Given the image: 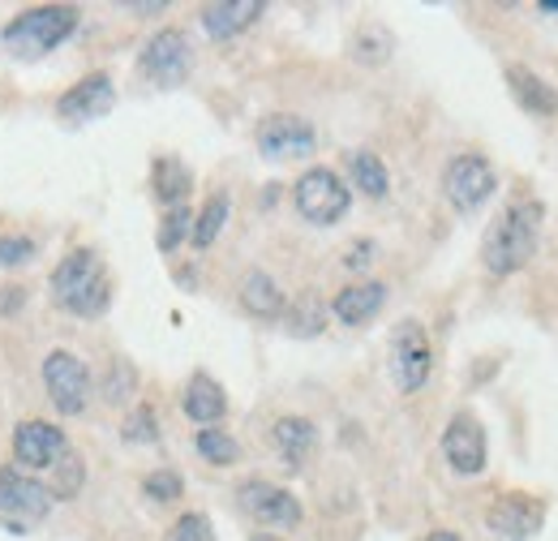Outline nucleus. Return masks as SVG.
I'll return each mask as SVG.
<instances>
[{
    "label": "nucleus",
    "mask_w": 558,
    "mask_h": 541,
    "mask_svg": "<svg viewBox=\"0 0 558 541\" xmlns=\"http://www.w3.org/2000/svg\"><path fill=\"white\" fill-rule=\"evenodd\" d=\"M236 498H241V512L250 520L267 525V529H296L301 525V498L292 490L276 485V481H258L254 477V481H245L236 490Z\"/></svg>",
    "instance_id": "9d476101"
},
{
    "label": "nucleus",
    "mask_w": 558,
    "mask_h": 541,
    "mask_svg": "<svg viewBox=\"0 0 558 541\" xmlns=\"http://www.w3.org/2000/svg\"><path fill=\"white\" fill-rule=\"evenodd\" d=\"M26 305V288H0V314H17Z\"/></svg>",
    "instance_id": "c9c22d12"
},
{
    "label": "nucleus",
    "mask_w": 558,
    "mask_h": 541,
    "mask_svg": "<svg viewBox=\"0 0 558 541\" xmlns=\"http://www.w3.org/2000/svg\"><path fill=\"white\" fill-rule=\"evenodd\" d=\"M383 305H387V284L365 279V284H352V288H344V292L331 301V314H336L344 327H361V323H369V318H374Z\"/></svg>",
    "instance_id": "6ab92c4d"
},
{
    "label": "nucleus",
    "mask_w": 558,
    "mask_h": 541,
    "mask_svg": "<svg viewBox=\"0 0 558 541\" xmlns=\"http://www.w3.org/2000/svg\"><path fill=\"white\" fill-rule=\"evenodd\" d=\"M112 104H117V86H112V77H108V73H90V77H82L77 86H70V91L61 95L57 112H61V121L82 125V121H99V117H108Z\"/></svg>",
    "instance_id": "2eb2a0df"
},
{
    "label": "nucleus",
    "mask_w": 558,
    "mask_h": 541,
    "mask_svg": "<svg viewBox=\"0 0 558 541\" xmlns=\"http://www.w3.org/2000/svg\"><path fill=\"white\" fill-rule=\"evenodd\" d=\"M168 541H215V533H210V520L203 512H185V516L168 529Z\"/></svg>",
    "instance_id": "2f4dec72"
},
{
    "label": "nucleus",
    "mask_w": 558,
    "mask_h": 541,
    "mask_svg": "<svg viewBox=\"0 0 558 541\" xmlns=\"http://www.w3.org/2000/svg\"><path fill=\"white\" fill-rule=\"evenodd\" d=\"M134 387H138V374H134V365H130V361H117V365L108 370V383H104V400H108V405H121V400H130V396H134Z\"/></svg>",
    "instance_id": "c85d7f7f"
},
{
    "label": "nucleus",
    "mask_w": 558,
    "mask_h": 541,
    "mask_svg": "<svg viewBox=\"0 0 558 541\" xmlns=\"http://www.w3.org/2000/svg\"><path fill=\"white\" fill-rule=\"evenodd\" d=\"M498 190V172L486 155L469 151V155H456L442 172V199L456 206L460 215H473L477 206H486Z\"/></svg>",
    "instance_id": "39448f33"
},
{
    "label": "nucleus",
    "mask_w": 558,
    "mask_h": 541,
    "mask_svg": "<svg viewBox=\"0 0 558 541\" xmlns=\"http://www.w3.org/2000/svg\"><path fill=\"white\" fill-rule=\"evenodd\" d=\"M52 473H57L52 498H73V494L82 490V465H77V456H73V452L61 460V465H57V469H52Z\"/></svg>",
    "instance_id": "473e14b6"
},
{
    "label": "nucleus",
    "mask_w": 558,
    "mask_h": 541,
    "mask_svg": "<svg viewBox=\"0 0 558 541\" xmlns=\"http://www.w3.org/2000/svg\"><path fill=\"white\" fill-rule=\"evenodd\" d=\"M542 224H546V206L537 199H520V203L502 206L498 219L486 228V241H482V267L489 275H515L537 259V245H542Z\"/></svg>",
    "instance_id": "f257e3e1"
},
{
    "label": "nucleus",
    "mask_w": 558,
    "mask_h": 541,
    "mask_svg": "<svg viewBox=\"0 0 558 541\" xmlns=\"http://www.w3.org/2000/svg\"><path fill=\"white\" fill-rule=\"evenodd\" d=\"M44 387H48L52 405L61 408L65 417L86 412V400H90V374H86L82 357H73V352H65V348L48 352V357H44Z\"/></svg>",
    "instance_id": "1a4fd4ad"
},
{
    "label": "nucleus",
    "mask_w": 558,
    "mask_h": 541,
    "mask_svg": "<svg viewBox=\"0 0 558 541\" xmlns=\"http://www.w3.org/2000/svg\"><path fill=\"white\" fill-rule=\"evenodd\" d=\"M263 17V0H223V4H207L203 9V31L210 39H236L241 31H250Z\"/></svg>",
    "instance_id": "a211bd4d"
},
{
    "label": "nucleus",
    "mask_w": 558,
    "mask_h": 541,
    "mask_svg": "<svg viewBox=\"0 0 558 541\" xmlns=\"http://www.w3.org/2000/svg\"><path fill=\"white\" fill-rule=\"evenodd\" d=\"M181 408H185V417H190V421H198V425H215V421L228 412V396H223V387H219L210 374H194V378L185 383Z\"/></svg>",
    "instance_id": "412c9836"
},
{
    "label": "nucleus",
    "mask_w": 558,
    "mask_h": 541,
    "mask_svg": "<svg viewBox=\"0 0 558 541\" xmlns=\"http://www.w3.org/2000/svg\"><path fill=\"white\" fill-rule=\"evenodd\" d=\"M271 438L288 469H305V460L318 452V425L310 417H279L271 425Z\"/></svg>",
    "instance_id": "f3484780"
},
{
    "label": "nucleus",
    "mask_w": 558,
    "mask_h": 541,
    "mask_svg": "<svg viewBox=\"0 0 558 541\" xmlns=\"http://www.w3.org/2000/svg\"><path fill=\"white\" fill-rule=\"evenodd\" d=\"M73 31H77V9L73 4H44V9H26L13 22H4L0 44L22 61H39L52 48H61Z\"/></svg>",
    "instance_id": "7ed1b4c3"
},
{
    "label": "nucleus",
    "mask_w": 558,
    "mask_h": 541,
    "mask_svg": "<svg viewBox=\"0 0 558 541\" xmlns=\"http://www.w3.org/2000/svg\"><path fill=\"white\" fill-rule=\"evenodd\" d=\"M190 228H194V215H190V206H172L168 215H163V224H159V237H155V245L163 250V254H172L185 237H190Z\"/></svg>",
    "instance_id": "cd10ccee"
},
{
    "label": "nucleus",
    "mask_w": 558,
    "mask_h": 541,
    "mask_svg": "<svg viewBox=\"0 0 558 541\" xmlns=\"http://www.w3.org/2000/svg\"><path fill=\"white\" fill-rule=\"evenodd\" d=\"M52 512V490L17 469H0V516L17 525H35Z\"/></svg>",
    "instance_id": "ddd939ff"
},
{
    "label": "nucleus",
    "mask_w": 558,
    "mask_h": 541,
    "mask_svg": "<svg viewBox=\"0 0 558 541\" xmlns=\"http://www.w3.org/2000/svg\"><path fill=\"white\" fill-rule=\"evenodd\" d=\"M181 490H185V481H181V473H172V469H155V473L142 481V494L155 498V503H172V498H181Z\"/></svg>",
    "instance_id": "c756f323"
},
{
    "label": "nucleus",
    "mask_w": 558,
    "mask_h": 541,
    "mask_svg": "<svg viewBox=\"0 0 558 541\" xmlns=\"http://www.w3.org/2000/svg\"><path fill=\"white\" fill-rule=\"evenodd\" d=\"M228 211H232V199H228V194H210L207 206L194 215L190 241H194L198 250H210V245H215V237H219V232H223V224H228Z\"/></svg>",
    "instance_id": "393cba45"
},
{
    "label": "nucleus",
    "mask_w": 558,
    "mask_h": 541,
    "mask_svg": "<svg viewBox=\"0 0 558 541\" xmlns=\"http://www.w3.org/2000/svg\"><path fill=\"white\" fill-rule=\"evenodd\" d=\"M349 168H352V181H356L361 194H369V199H387L391 177H387V164H383L374 151H352Z\"/></svg>",
    "instance_id": "b1692460"
},
{
    "label": "nucleus",
    "mask_w": 558,
    "mask_h": 541,
    "mask_svg": "<svg viewBox=\"0 0 558 541\" xmlns=\"http://www.w3.org/2000/svg\"><path fill=\"white\" fill-rule=\"evenodd\" d=\"M442 456H447V465L460 477H477L486 469V456H489L486 430H482V421L473 412H456L447 421V430H442Z\"/></svg>",
    "instance_id": "9b49d317"
},
{
    "label": "nucleus",
    "mask_w": 558,
    "mask_h": 541,
    "mask_svg": "<svg viewBox=\"0 0 558 541\" xmlns=\"http://www.w3.org/2000/svg\"><path fill=\"white\" fill-rule=\"evenodd\" d=\"M35 259L31 237H0V267H26Z\"/></svg>",
    "instance_id": "72a5a7b5"
},
{
    "label": "nucleus",
    "mask_w": 558,
    "mask_h": 541,
    "mask_svg": "<svg viewBox=\"0 0 558 541\" xmlns=\"http://www.w3.org/2000/svg\"><path fill=\"white\" fill-rule=\"evenodd\" d=\"M52 297L77 318H99L112 305V284L95 250H73L61 267L52 270Z\"/></svg>",
    "instance_id": "f03ea898"
},
{
    "label": "nucleus",
    "mask_w": 558,
    "mask_h": 541,
    "mask_svg": "<svg viewBox=\"0 0 558 541\" xmlns=\"http://www.w3.org/2000/svg\"><path fill=\"white\" fill-rule=\"evenodd\" d=\"M241 305H245V314L271 323V318H283L288 297H283V288H279L267 270H250V275L241 279Z\"/></svg>",
    "instance_id": "aec40b11"
},
{
    "label": "nucleus",
    "mask_w": 558,
    "mask_h": 541,
    "mask_svg": "<svg viewBox=\"0 0 558 541\" xmlns=\"http://www.w3.org/2000/svg\"><path fill=\"white\" fill-rule=\"evenodd\" d=\"M374 263V241H356L349 250V259H344V267L349 270H365Z\"/></svg>",
    "instance_id": "f704fd0d"
},
{
    "label": "nucleus",
    "mask_w": 558,
    "mask_h": 541,
    "mask_svg": "<svg viewBox=\"0 0 558 541\" xmlns=\"http://www.w3.org/2000/svg\"><path fill=\"white\" fill-rule=\"evenodd\" d=\"M537 9H542V13H546V17H558V0H542V4H537Z\"/></svg>",
    "instance_id": "4c0bfd02"
},
{
    "label": "nucleus",
    "mask_w": 558,
    "mask_h": 541,
    "mask_svg": "<svg viewBox=\"0 0 558 541\" xmlns=\"http://www.w3.org/2000/svg\"><path fill=\"white\" fill-rule=\"evenodd\" d=\"M150 190H155V199L168 206H185V194L194 190V172L177 159V155H159L155 159V168H150Z\"/></svg>",
    "instance_id": "4be33fe9"
},
{
    "label": "nucleus",
    "mask_w": 558,
    "mask_h": 541,
    "mask_svg": "<svg viewBox=\"0 0 558 541\" xmlns=\"http://www.w3.org/2000/svg\"><path fill=\"white\" fill-rule=\"evenodd\" d=\"M429 370H434L429 336H425V327H421L417 318H404L396 327V336H391V378H396V387L404 396H413V392L425 387Z\"/></svg>",
    "instance_id": "423d86ee"
},
{
    "label": "nucleus",
    "mask_w": 558,
    "mask_h": 541,
    "mask_svg": "<svg viewBox=\"0 0 558 541\" xmlns=\"http://www.w3.org/2000/svg\"><path fill=\"white\" fill-rule=\"evenodd\" d=\"M258 151L267 159H301V155H314L318 146V134L305 117H292V112H271L263 125H258Z\"/></svg>",
    "instance_id": "f8f14e48"
},
{
    "label": "nucleus",
    "mask_w": 558,
    "mask_h": 541,
    "mask_svg": "<svg viewBox=\"0 0 558 541\" xmlns=\"http://www.w3.org/2000/svg\"><path fill=\"white\" fill-rule=\"evenodd\" d=\"M13 456L26 469H57L70 456V438L48 421H22L13 430Z\"/></svg>",
    "instance_id": "4468645a"
},
{
    "label": "nucleus",
    "mask_w": 558,
    "mask_h": 541,
    "mask_svg": "<svg viewBox=\"0 0 558 541\" xmlns=\"http://www.w3.org/2000/svg\"><path fill=\"white\" fill-rule=\"evenodd\" d=\"M292 203H296L305 224L331 228V224H340V219L349 215L352 190L340 181V172H331V168H310V172L292 185Z\"/></svg>",
    "instance_id": "20e7f679"
},
{
    "label": "nucleus",
    "mask_w": 558,
    "mask_h": 541,
    "mask_svg": "<svg viewBox=\"0 0 558 541\" xmlns=\"http://www.w3.org/2000/svg\"><path fill=\"white\" fill-rule=\"evenodd\" d=\"M542 525H546V503L524 490L498 494L486 512V529L502 541H533L542 533Z\"/></svg>",
    "instance_id": "0eeeda50"
},
{
    "label": "nucleus",
    "mask_w": 558,
    "mask_h": 541,
    "mask_svg": "<svg viewBox=\"0 0 558 541\" xmlns=\"http://www.w3.org/2000/svg\"><path fill=\"white\" fill-rule=\"evenodd\" d=\"M391 52H396V39H391L387 26H361L356 39H352V57L361 65H383Z\"/></svg>",
    "instance_id": "bb28decb"
},
{
    "label": "nucleus",
    "mask_w": 558,
    "mask_h": 541,
    "mask_svg": "<svg viewBox=\"0 0 558 541\" xmlns=\"http://www.w3.org/2000/svg\"><path fill=\"white\" fill-rule=\"evenodd\" d=\"M138 69L155 86H181L190 77V69H194V48H190L185 31L168 26V31L150 35L138 57Z\"/></svg>",
    "instance_id": "6e6552de"
},
{
    "label": "nucleus",
    "mask_w": 558,
    "mask_h": 541,
    "mask_svg": "<svg viewBox=\"0 0 558 541\" xmlns=\"http://www.w3.org/2000/svg\"><path fill=\"white\" fill-rule=\"evenodd\" d=\"M507 86H511V99L529 117H555L558 112V86L529 65H507Z\"/></svg>",
    "instance_id": "dca6fc26"
},
{
    "label": "nucleus",
    "mask_w": 558,
    "mask_h": 541,
    "mask_svg": "<svg viewBox=\"0 0 558 541\" xmlns=\"http://www.w3.org/2000/svg\"><path fill=\"white\" fill-rule=\"evenodd\" d=\"M425 541H464L460 533H451V529H438V533H429Z\"/></svg>",
    "instance_id": "e433bc0d"
},
{
    "label": "nucleus",
    "mask_w": 558,
    "mask_h": 541,
    "mask_svg": "<svg viewBox=\"0 0 558 541\" xmlns=\"http://www.w3.org/2000/svg\"><path fill=\"white\" fill-rule=\"evenodd\" d=\"M194 447H198V456L207 460V465H236V456H241V443L228 434V430H219V425H203L198 430V438H194Z\"/></svg>",
    "instance_id": "a878e982"
},
{
    "label": "nucleus",
    "mask_w": 558,
    "mask_h": 541,
    "mask_svg": "<svg viewBox=\"0 0 558 541\" xmlns=\"http://www.w3.org/2000/svg\"><path fill=\"white\" fill-rule=\"evenodd\" d=\"M283 323H288V332L292 336H318L323 327H327V305H323V297L318 292H301L288 310H283Z\"/></svg>",
    "instance_id": "5701e85b"
},
{
    "label": "nucleus",
    "mask_w": 558,
    "mask_h": 541,
    "mask_svg": "<svg viewBox=\"0 0 558 541\" xmlns=\"http://www.w3.org/2000/svg\"><path fill=\"white\" fill-rule=\"evenodd\" d=\"M125 443H155L159 438V417H155V408H134L130 412V421H125Z\"/></svg>",
    "instance_id": "7c9ffc66"
}]
</instances>
